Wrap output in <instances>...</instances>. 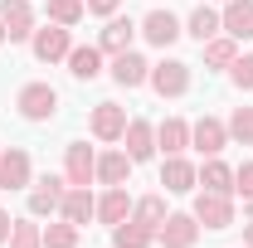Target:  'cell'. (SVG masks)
<instances>
[{
    "label": "cell",
    "instance_id": "obj_1",
    "mask_svg": "<svg viewBox=\"0 0 253 248\" xmlns=\"http://www.w3.org/2000/svg\"><path fill=\"white\" fill-rule=\"evenodd\" d=\"M15 107H20V117H30V122H49L54 107H59V93H54L49 83H25L20 97H15Z\"/></svg>",
    "mask_w": 253,
    "mask_h": 248
},
{
    "label": "cell",
    "instance_id": "obj_2",
    "mask_svg": "<svg viewBox=\"0 0 253 248\" xmlns=\"http://www.w3.org/2000/svg\"><path fill=\"white\" fill-rule=\"evenodd\" d=\"M195 219H200V224H210V229H229V224H234V205H229V195L205 190V195L195 200Z\"/></svg>",
    "mask_w": 253,
    "mask_h": 248
},
{
    "label": "cell",
    "instance_id": "obj_3",
    "mask_svg": "<svg viewBox=\"0 0 253 248\" xmlns=\"http://www.w3.org/2000/svg\"><path fill=\"white\" fill-rule=\"evenodd\" d=\"M151 88H156L161 97H180L190 88V63H156V68H151Z\"/></svg>",
    "mask_w": 253,
    "mask_h": 248
},
{
    "label": "cell",
    "instance_id": "obj_4",
    "mask_svg": "<svg viewBox=\"0 0 253 248\" xmlns=\"http://www.w3.org/2000/svg\"><path fill=\"white\" fill-rule=\"evenodd\" d=\"M195 234H200L195 214H166V224L156 229V239L166 248H190V244H195Z\"/></svg>",
    "mask_w": 253,
    "mask_h": 248
},
{
    "label": "cell",
    "instance_id": "obj_5",
    "mask_svg": "<svg viewBox=\"0 0 253 248\" xmlns=\"http://www.w3.org/2000/svg\"><path fill=\"white\" fill-rule=\"evenodd\" d=\"M141 34H146L156 49H166V44H175V39H180V20H175L170 10H151V15H146V25H141Z\"/></svg>",
    "mask_w": 253,
    "mask_h": 248
},
{
    "label": "cell",
    "instance_id": "obj_6",
    "mask_svg": "<svg viewBox=\"0 0 253 248\" xmlns=\"http://www.w3.org/2000/svg\"><path fill=\"white\" fill-rule=\"evenodd\" d=\"M25 185H30V156L0 151V190H25Z\"/></svg>",
    "mask_w": 253,
    "mask_h": 248
},
{
    "label": "cell",
    "instance_id": "obj_7",
    "mask_svg": "<svg viewBox=\"0 0 253 248\" xmlns=\"http://www.w3.org/2000/svg\"><path fill=\"white\" fill-rule=\"evenodd\" d=\"M68 30H59V25H49V30H39L34 34V59H44V63H54V59H68Z\"/></svg>",
    "mask_w": 253,
    "mask_h": 248
},
{
    "label": "cell",
    "instance_id": "obj_8",
    "mask_svg": "<svg viewBox=\"0 0 253 248\" xmlns=\"http://www.w3.org/2000/svg\"><path fill=\"white\" fill-rule=\"evenodd\" d=\"M93 131L102 136V141H117L126 131V107H117V102H97L93 112Z\"/></svg>",
    "mask_w": 253,
    "mask_h": 248
},
{
    "label": "cell",
    "instance_id": "obj_9",
    "mask_svg": "<svg viewBox=\"0 0 253 248\" xmlns=\"http://www.w3.org/2000/svg\"><path fill=\"white\" fill-rule=\"evenodd\" d=\"M0 25H5V34L10 39H25L34 25V15H30V0H0Z\"/></svg>",
    "mask_w": 253,
    "mask_h": 248
},
{
    "label": "cell",
    "instance_id": "obj_10",
    "mask_svg": "<svg viewBox=\"0 0 253 248\" xmlns=\"http://www.w3.org/2000/svg\"><path fill=\"white\" fill-rule=\"evenodd\" d=\"M219 25L229 30V39H253V0H229Z\"/></svg>",
    "mask_w": 253,
    "mask_h": 248
},
{
    "label": "cell",
    "instance_id": "obj_11",
    "mask_svg": "<svg viewBox=\"0 0 253 248\" xmlns=\"http://www.w3.org/2000/svg\"><path fill=\"white\" fill-rule=\"evenodd\" d=\"M224 136H229V131H224V122H214V117H200V122L190 126V141H195L205 156H219L224 151Z\"/></svg>",
    "mask_w": 253,
    "mask_h": 248
},
{
    "label": "cell",
    "instance_id": "obj_12",
    "mask_svg": "<svg viewBox=\"0 0 253 248\" xmlns=\"http://www.w3.org/2000/svg\"><path fill=\"white\" fill-rule=\"evenodd\" d=\"M63 219L68 224H88V214H97V205H93V195H88V185H73V190H63Z\"/></svg>",
    "mask_w": 253,
    "mask_h": 248
},
{
    "label": "cell",
    "instance_id": "obj_13",
    "mask_svg": "<svg viewBox=\"0 0 253 248\" xmlns=\"http://www.w3.org/2000/svg\"><path fill=\"white\" fill-rule=\"evenodd\" d=\"M131 34H136V25L122 20V15H112L107 30H102V39H97V49H107V54H126V49H131Z\"/></svg>",
    "mask_w": 253,
    "mask_h": 248
},
{
    "label": "cell",
    "instance_id": "obj_14",
    "mask_svg": "<svg viewBox=\"0 0 253 248\" xmlns=\"http://www.w3.org/2000/svg\"><path fill=\"white\" fill-rule=\"evenodd\" d=\"M112 78H117L122 88H136V83H146L151 73H146V59H141V54H131V49H126V54L112 59Z\"/></svg>",
    "mask_w": 253,
    "mask_h": 248
},
{
    "label": "cell",
    "instance_id": "obj_15",
    "mask_svg": "<svg viewBox=\"0 0 253 248\" xmlns=\"http://www.w3.org/2000/svg\"><path fill=\"white\" fill-rule=\"evenodd\" d=\"M59 205H63V180H59V175H44L39 190L30 195V214H54Z\"/></svg>",
    "mask_w": 253,
    "mask_h": 248
},
{
    "label": "cell",
    "instance_id": "obj_16",
    "mask_svg": "<svg viewBox=\"0 0 253 248\" xmlns=\"http://www.w3.org/2000/svg\"><path fill=\"white\" fill-rule=\"evenodd\" d=\"M161 185L170 190V195H185V190L195 185V170H190V161H180V156H170V161L161 165Z\"/></svg>",
    "mask_w": 253,
    "mask_h": 248
},
{
    "label": "cell",
    "instance_id": "obj_17",
    "mask_svg": "<svg viewBox=\"0 0 253 248\" xmlns=\"http://www.w3.org/2000/svg\"><path fill=\"white\" fill-rule=\"evenodd\" d=\"M122 141H126V156H131V161H146V156L156 151V146H151V141H156V131H151L146 122H126Z\"/></svg>",
    "mask_w": 253,
    "mask_h": 248
},
{
    "label": "cell",
    "instance_id": "obj_18",
    "mask_svg": "<svg viewBox=\"0 0 253 248\" xmlns=\"http://www.w3.org/2000/svg\"><path fill=\"white\" fill-rule=\"evenodd\" d=\"M93 170H97V161L88 146H68V185H88Z\"/></svg>",
    "mask_w": 253,
    "mask_h": 248
},
{
    "label": "cell",
    "instance_id": "obj_19",
    "mask_svg": "<svg viewBox=\"0 0 253 248\" xmlns=\"http://www.w3.org/2000/svg\"><path fill=\"white\" fill-rule=\"evenodd\" d=\"M68 73L73 78H97L102 73V49H68Z\"/></svg>",
    "mask_w": 253,
    "mask_h": 248
},
{
    "label": "cell",
    "instance_id": "obj_20",
    "mask_svg": "<svg viewBox=\"0 0 253 248\" xmlns=\"http://www.w3.org/2000/svg\"><path fill=\"white\" fill-rule=\"evenodd\" d=\"M131 214H136L141 229H151V234H156L161 224H166V200H161V195H146V200H136V209H131Z\"/></svg>",
    "mask_w": 253,
    "mask_h": 248
},
{
    "label": "cell",
    "instance_id": "obj_21",
    "mask_svg": "<svg viewBox=\"0 0 253 248\" xmlns=\"http://www.w3.org/2000/svg\"><path fill=\"white\" fill-rule=\"evenodd\" d=\"M126 209H131L126 190H122V185H112V195H102V205H97V219H102V224H122Z\"/></svg>",
    "mask_w": 253,
    "mask_h": 248
},
{
    "label": "cell",
    "instance_id": "obj_22",
    "mask_svg": "<svg viewBox=\"0 0 253 248\" xmlns=\"http://www.w3.org/2000/svg\"><path fill=\"white\" fill-rule=\"evenodd\" d=\"M126 170H131V156H126V151H107L102 161H97V175H102L107 185H122Z\"/></svg>",
    "mask_w": 253,
    "mask_h": 248
},
{
    "label": "cell",
    "instance_id": "obj_23",
    "mask_svg": "<svg viewBox=\"0 0 253 248\" xmlns=\"http://www.w3.org/2000/svg\"><path fill=\"white\" fill-rule=\"evenodd\" d=\"M112 239H117V248H151L156 234H151V229H141V224L131 219V224H117V234H112Z\"/></svg>",
    "mask_w": 253,
    "mask_h": 248
},
{
    "label": "cell",
    "instance_id": "obj_24",
    "mask_svg": "<svg viewBox=\"0 0 253 248\" xmlns=\"http://www.w3.org/2000/svg\"><path fill=\"white\" fill-rule=\"evenodd\" d=\"M156 141H161V146H166V151H170V156H175V151H180V146H185V141H190V126L170 117V122H161V126H156Z\"/></svg>",
    "mask_w": 253,
    "mask_h": 248
},
{
    "label": "cell",
    "instance_id": "obj_25",
    "mask_svg": "<svg viewBox=\"0 0 253 248\" xmlns=\"http://www.w3.org/2000/svg\"><path fill=\"white\" fill-rule=\"evenodd\" d=\"M200 180H205V190H219V195H229V190H234V170H229V165H219V161H210V165L200 170Z\"/></svg>",
    "mask_w": 253,
    "mask_h": 248
},
{
    "label": "cell",
    "instance_id": "obj_26",
    "mask_svg": "<svg viewBox=\"0 0 253 248\" xmlns=\"http://www.w3.org/2000/svg\"><path fill=\"white\" fill-rule=\"evenodd\" d=\"M44 248H78V224H49L44 229Z\"/></svg>",
    "mask_w": 253,
    "mask_h": 248
},
{
    "label": "cell",
    "instance_id": "obj_27",
    "mask_svg": "<svg viewBox=\"0 0 253 248\" xmlns=\"http://www.w3.org/2000/svg\"><path fill=\"white\" fill-rule=\"evenodd\" d=\"M190 34H195V39H200V44H205V39H214V34H219V15H214V10H205V5H200V10H195V15H190Z\"/></svg>",
    "mask_w": 253,
    "mask_h": 248
},
{
    "label": "cell",
    "instance_id": "obj_28",
    "mask_svg": "<svg viewBox=\"0 0 253 248\" xmlns=\"http://www.w3.org/2000/svg\"><path fill=\"white\" fill-rule=\"evenodd\" d=\"M49 15L59 25H78L83 20V0H49Z\"/></svg>",
    "mask_w": 253,
    "mask_h": 248
},
{
    "label": "cell",
    "instance_id": "obj_29",
    "mask_svg": "<svg viewBox=\"0 0 253 248\" xmlns=\"http://www.w3.org/2000/svg\"><path fill=\"white\" fill-rule=\"evenodd\" d=\"M5 244H10V248H39V244H44V234H39L34 224H15Z\"/></svg>",
    "mask_w": 253,
    "mask_h": 248
},
{
    "label": "cell",
    "instance_id": "obj_30",
    "mask_svg": "<svg viewBox=\"0 0 253 248\" xmlns=\"http://www.w3.org/2000/svg\"><path fill=\"white\" fill-rule=\"evenodd\" d=\"M229 131H234L244 146H253V107H239V112L229 117Z\"/></svg>",
    "mask_w": 253,
    "mask_h": 248
},
{
    "label": "cell",
    "instance_id": "obj_31",
    "mask_svg": "<svg viewBox=\"0 0 253 248\" xmlns=\"http://www.w3.org/2000/svg\"><path fill=\"white\" fill-rule=\"evenodd\" d=\"M205 59L210 63H234V44L229 39H205Z\"/></svg>",
    "mask_w": 253,
    "mask_h": 248
},
{
    "label": "cell",
    "instance_id": "obj_32",
    "mask_svg": "<svg viewBox=\"0 0 253 248\" xmlns=\"http://www.w3.org/2000/svg\"><path fill=\"white\" fill-rule=\"evenodd\" d=\"M234 83H239V88H253V54L234 59Z\"/></svg>",
    "mask_w": 253,
    "mask_h": 248
},
{
    "label": "cell",
    "instance_id": "obj_33",
    "mask_svg": "<svg viewBox=\"0 0 253 248\" xmlns=\"http://www.w3.org/2000/svg\"><path fill=\"white\" fill-rule=\"evenodd\" d=\"M234 190H244V195L253 200V161H244V165L234 170Z\"/></svg>",
    "mask_w": 253,
    "mask_h": 248
},
{
    "label": "cell",
    "instance_id": "obj_34",
    "mask_svg": "<svg viewBox=\"0 0 253 248\" xmlns=\"http://www.w3.org/2000/svg\"><path fill=\"white\" fill-rule=\"evenodd\" d=\"M122 0H88V15H112Z\"/></svg>",
    "mask_w": 253,
    "mask_h": 248
},
{
    "label": "cell",
    "instance_id": "obj_35",
    "mask_svg": "<svg viewBox=\"0 0 253 248\" xmlns=\"http://www.w3.org/2000/svg\"><path fill=\"white\" fill-rule=\"evenodd\" d=\"M10 229H15V224H10V214H5V209H0V244L10 239Z\"/></svg>",
    "mask_w": 253,
    "mask_h": 248
},
{
    "label": "cell",
    "instance_id": "obj_36",
    "mask_svg": "<svg viewBox=\"0 0 253 248\" xmlns=\"http://www.w3.org/2000/svg\"><path fill=\"white\" fill-rule=\"evenodd\" d=\"M244 239H249V248H253V224H249V229H244Z\"/></svg>",
    "mask_w": 253,
    "mask_h": 248
},
{
    "label": "cell",
    "instance_id": "obj_37",
    "mask_svg": "<svg viewBox=\"0 0 253 248\" xmlns=\"http://www.w3.org/2000/svg\"><path fill=\"white\" fill-rule=\"evenodd\" d=\"M5 39H10V34H5V25H0V44H5Z\"/></svg>",
    "mask_w": 253,
    "mask_h": 248
}]
</instances>
